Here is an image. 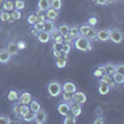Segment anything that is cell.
Returning <instances> with one entry per match:
<instances>
[{
  "label": "cell",
  "mask_w": 124,
  "mask_h": 124,
  "mask_svg": "<svg viewBox=\"0 0 124 124\" xmlns=\"http://www.w3.org/2000/svg\"><path fill=\"white\" fill-rule=\"evenodd\" d=\"M73 45H75L76 50L82 51V52H89V51L92 50V44L86 36H81V35L77 36L73 40Z\"/></svg>",
  "instance_id": "6da1fadb"
},
{
  "label": "cell",
  "mask_w": 124,
  "mask_h": 124,
  "mask_svg": "<svg viewBox=\"0 0 124 124\" xmlns=\"http://www.w3.org/2000/svg\"><path fill=\"white\" fill-rule=\"evenodd\" d=\"M62 92V85L57 81H51L47 85V93L51 97H58Z\"/></svg>",
  "instance_id": "7a4b0ae2"
},
{
  "label": "cell",
  "mask_w": 124,
  "mask_h": 124,
  "mask_svg": "<svg viewBox=\"0 0 124 124\" xmlns=\"http://www.w3.org/2000/svg\"><path fill=\"white\" fill-rule=\"evenodd\" d=\"M109 40H112L114 44H120L123 41V32L119 29H112L109 30Z\"/></svg>",
  "instance_id": "3957f363"
},
{
  "label": "cell",
  "mask_w": 124,
  "mask_h": 124,
  "mask_svg": "<svg viewBox=\"0 0 124 124\" xmlns=\"http://www.w3.org/2000/svg\"><path fill=\"white\" fill-rule=\"evenodd\" d=\"M34 99L32 94H31L30 92H23L21 94H19V99H17V103H20V104H26L29 106L30 102Z\"/></svg>",
  "instance_id": "277c9868"
},
{
  "label": "cell",
  "mask_w": 124,
  "mask_h": 124,
  "mask_svg": "<svg viewBox=\"0 0 124 124\" xmlns=\"http://www.w3.org/2000/svg\"><path fill=\"white\" fill-rule=\"evenodd\" d=\"M46 120H47V113H46L42 108L35 113V119H34L35 123H37V124H44V123H46Z\"/></svg>",
  "instance_id": "5b68a950"
},
{
  "label": "cell",
  "mask_w": 124,
  "mask_h": 124,
  "mask_svg": "<svg viewBox=\"0 0 124 124\" xmlns=\"http://www.w3.org/2000/svg\"><path fill=\"white\" fill-rule=\"evenodd\" d=\"M87 101V96L83 92H75L73 93V97H72V102H75V103H78V104H85Z\"/></svg>",
  "instance_id": "8992f818"
},
{
  "label": "cell",
  "mask_w": 124,
  "mask_h": 124,
  "mask_svg": "<svg viewBox=\"0 0 124 124\" xmlns=\"http://www.w3.org/2000/svg\"><path fill=\"white\" fill-rule=\"evenodd\" d=\"M97 40L106 42L109 40V30L108 29H103V30H97Z\"/></svg>",
  "instance_id": "52a82bcc"
},
{
  "label": "cell",
  "mask_w": 124,
  "mask_h": 124,
  "mask_svg": "<svg viewBox=\"0 0 124 124\" xmlns=\"http://www.w3.org/2000/svg\"><path fill=\"white\" fill-rule=\"evenodd\" d=\"M99 82H102V83H106V85H108L109 86V88H114L117 85H116V82L113 81V77L112 76H109V75H107V73H104L101 78H99Z\"/></svg>",
  "instance_id": "ba28073f"
},
{
  "label": "cell",
  "mask_w": 124,
  "mask_h": 124,
  "mask_svg": "<svg viewBox=\"0 0 124 124\" xmlns=\"http://www.w3.org/2000/svg\"><path fill=\"white\" fill-rule=\"evenodd\" d=\"M70 110L73 113V116L77 118L81 113H82V107H81V104H78V103L71 102V103H70Z\"/></svg>",
  "instance_id": "9c48e42d"
},
{
  "label": "cell",
  "mask_w": 124,
  "mask_h": 124,
  "mask_svg": "<svg viewBox=\"0 0 124 124\" xmlns=\"http://www.w3.org/2000/svg\"><path fill=\"white\" fill-rule=\"evenodd\" d=\"M57 110H58V113L61 116H65L66 113L70 110V103H67V102H60L58 104H57Z\"/></svg>",
  "instance_id": "30bf717a"
},
{
  "label": "cell",
  "mask_w": 124,
  "mask_h": 124,
  "mask_svg": "<svg viewBox=\"0 0 124 124\" xmlns=\"http://www.w3.org/2000/svg\"><path fill=\"white\" fill-rule=\"evenodd\" d=\"M55 29H56V26H55L54 21H51V20H47V19L44 21V25H42V31L51 34V32H52V31H54Z\"/></svg>",
  "instance_id": "8fae6325"
},
{
  "label": "cell",
  "mask_w": 124,
  "mask_h": 124,
  "mask_svg": "<svg viewBox=\"0 0 124 124\" xmlns=\"http://www.w3.org/2000/svg\"><path fill=\"white\" fill-rule=\"evenodd\" d=\"M57 17H58V10H55L52 8H48L46 10V19L47 20L55 21V20H57Z\"/></svg>",
  "instance_id": "7c38bea8"
},
{
  "label": "cell",
  "mask_w": 124,
  "mask_h": 124,
  "mask_svg": "<svg viewBox=\"0 0 124 124\" xmlns=\"http://www.w3.org/2000/svg\"><path fill=\"white\" fill-rule=\"evenodd\" d=\"M77 91V87L73 82H65L63 85H62V92H71V93H75Z\"/></svg>",
  "instance_id": "4fadbf2b"
},
{
  "label": "cell",
  "mask_w": 124,
  "mask_h": 124,
  "mask_svg": "<svg viewBox=\"0 0 124 124\" xmlns=\"http://www.w3.org/2000/svg\"><path fill=\"white\" fill-rule=\"evenodd\" d=\"M10 60H11V55H10L6 48L5 50H0V63H9Z\"/></svg>",
  "instance_id": "5bb4252c"
},
{
  "label": "cell",
  "mask_w": 124,
  "mask_h": 124,
  "mask_svg": "<svg viewBox=\"0 0 124 124\" xmlns=\"http://www.w3.org/2000/svg\"><path fill=\"white\" fill-rule=\"evenodd\" d=\"M37 40L40 41L41 44H46L48 42V41L51 40V35L48 32H45V31H39V34H37Z\"/></svg>",
  "instance_id": "9a60e30c"
},
{
  "label": "cell",
  "mask_w": 124,
  "mask_h": 124,
  "mask_svg": "<svg viewBox=\"0 0 124 124\" xmlns=\"http://www.w3.org/2000/svg\"><path fill=\"white\" fill-rule=\"evenodd\" d=\"M63 117H65V119H63V123L65 124H75L77 122V118L73 116V113H72L71 110H68Z\"/></svg>",
  "instance_id": "2e32d148"
},
{
  "label": "cell",
  "mask_w": 124,
  "mask_h": 124,
  "mask_svg": "<svg viewBox=\"0 0 124 124\" xmlns=\"http://www.w3.org/2000/svg\"><path fill=\"white\" fill-rule=\"evenodd\" d=\"M6 98H8L9 102H11V103L17 102V99H19V92H17L16 89H10V91L8 92Z\"/></svg>",
  "instance_id": "e0dca14e"
},
{
  "label": "cell",
  "mask_w": 124,
  "mask_h": 124,
  "mask_svg": "<svg viewBox=\"0 0 124 124\" xmlns=\"http://www.w3.org/2000/svg\"><path fill=\"white\" fill-rule=\"evenodd\" d=\"M6 51L11 55V56H15V55H17L19 54V48H17V46H16V42H9V45H8V47H6Z\"/></svg>",
  "instance_id": "ac0fdd59"
},
{
  "label": "cell",
  "mask_w": 124,
  "mask_h": 124,
  "mask_svg": "<svg viewBox=\"0 0 124 124\" xmlns=\"http://www.w3.org/2000/svg\"><path fill=\"white\" fill-rule=\"evenodd\" d=\"M86 37H87L89 41H98V40H97V29H96L94 26L91 27L89 31L87 32V35H86Z\"/></svg>",
  "instance_id": "d6986e66"
},
{
  "label": "cell",
  "mask_w": 124,
  "mask_h": 124,
  "mask_svg": "<svg viewBox=\"0 0 124 124\" xmlns=\"http://www.w3.org/2000/svg\"><path fill=\"white\" fill-rule=\"evenodd\" d=\"M104 72H106L107 75H109V76H113V75L116 73V65L112 63V62L106 63L104 65Z\"/></svg>",
  "instance_id": "ffe728a7"
},
{
  "label": "cell",
  "mask_w": 124,
  "mask_h": 124,
  "mask_svg": "<svg viewBox=\"0 0 124 124\" xmlns=\"http://www.w3.org/2000/svg\"><path fill=\"white\" fill-rule=\"evenodd\" d=\"M109 91H110V88H109V86H108V85H106V83H102V82H99V83H98V92L101 93L102 96H106V94H108Z\"/></svg>",
  "instance_id": "44dd1931"
},
{
  "label": "cell",
  "mask_w": 124,
  "mask_h": 124,
  "mask_svg": "<svg viewBox=\"0 0 124 124\" xmlns=\"http://www.w3.org/2000/svg\"><path fill=\"white\" fill-rule=\"evenodd\" d=\"M29 108H30V110H32L34 113H36L37 110L41 109V103L37 99H32L30 102V104H29Z\"/></svg>",
  "instance_id": "7402d4cb"
},
{
  "label": "cell",
  "mask_w": 124,
  "mask_h": 124,
  "mask_svg": "<svg viewBox=\"0 0 124 124\" xmlns=\"http://www.w3.org/2000/svg\"><path fill=\"white\" fill-rule=\"evenodd\" d=\"M68 34L73 39H76L77 36H79V25H72V26H70Z\"/></svg>",
  "instance_id": "603a6c76"
},
{
  "label": "cell",
  "mask_w": 124,
  "mask_h": 124,
  "mask_svg": "<svg viewBox=\"0 0 124 124\" xmlns=\"http://www.w3.org/2000/svg\"><path fill=\"white\" fill-rule=\"evenodd\" d=\"M112 77H113V81L116 82V85L120 86V85L124 83V73H118V72H116Z\"/></svg>",
  "instance_id": "cb8c5ba5"
},
{
  "label": "cell",
  "mask_w": 124,
  "mask_h": 124,
  "mask_svg": "<svg viewBox=\"0 0 124 124\" xmlns=\"http://www.w3.org/2000/svg\"><path fill=\"white\" fill-rule=\"evenodd\" d=\"M57 31H58V34L62 35V36H65L66 34H68V30H70V25L67 24H61L58 27H56Z\"/></svg>",
  "instance_id": "d4e9b609"
},
{
  "label": "cell",
  "mask_w": 124,
  "mask_h": 124,
  "mask_svg": "<svg viewBox=\"0 0 124 124\" xmlns=\"http://www.w3.org/2000/svg\"><path fill=\"white\" fill-rule=\"evenodd\" d=\"M106 72H104V65H102V66H98L94 71H93V76H94L96 78H101L103 75H104Z\"/></svg>",
  "instance_id": "484cf974"
},
{
  "label": "cell",
  "mask_w": 124,
  "mask_h": 124,
  "mask_svg": "<svg viewBox=\"0 0 124 124\" xmlns=\"http://www.w3.org/2000/svg\"><path fill=\"white\" fill-rule=\"evenodd\" d=\"M3 8L5 11H13V10L15 9L14 8V1L13 0H5V1L3 3Z\"/></svg>",
  "instance_id": "4316f807"
},
{
  "label": "cell",
  "mask_w": 124,
  "mask_h": 124,
  "mask_svg": "<svg viewBox=\"0 0 124 124\" xmlns=\"http://www.w3.org/2000/svg\"><path fill=\"white\" fill-rule=\"evenodd\" d=\"M34 119H35V113L32 112V110H29L26 114L21 118V120L23 122H27V123H30V122H34Z\"/></svg>",
  "instance_id": "83f0119b"
},
{
  "label": "cell",
  "mask_w": 124,
  "mask_h": 124,
  "mask_svg": "<svg viewBox=\"0 0 124 124\" xmlns=\"http://www.w3.org/2000/svg\"><path fill=\"white\" fill-rule=\"evenodd\" d=\"M50 8V0H37V9L47 10Z\"/></svg>",
  "instance_id": "f1b7e54d"
},
{
  "label": "cell",
  "mask_w": 124,
  "mask_h": 124,
  "mask_svg": "<svg viewBox=\"0 0 124 124\" xmlns=\"http://www.w3.org/2000/svg\"><path fill=\"white\" fill-rule=\"evenodd\" d=\"M50 8L60 11V9L62 8V0H50Z\"/></svg>",
  "instance_id": "f546056e"
},
{
  "label": "cell",
  "mask_w": 124,
  "mask_h": 124,
  "mask_svg": "<svg viewBox=\"0 0 124 124\" xmlns=\"http://www.w3.org/2000/svg\"><path fill=\"white\" fill-rule=\"evenodd\" d=\"M91 27H92V26H89L88 24H82V25H79V35H81V36H86Z\"/></svg>",
  "instance_id": "4dcf8cb0"
},
{
  "label": "cell",
  "mask_w": 124,
  "mask_h": 124,
  "mask_svg": "<svg viewBox=\"0 0 124 124\" xmlns=\"http://www.w3.org/2000/svg\"><path fill=\"white\" fill-rule=\"evenodd\" d=\"M0 20H1V21H9V23H13V20H11V17H10L9 11H5V10L0 11Z\"/></svg>",
  "instance_id": "1f68e13d"
},
{
  "label": "cell",
  "mask_w": 124,
  "mask_h": 124,
  "mask_svg": "<svg viewBox=\"0 0 124 124\" xmlns=\"http://www.w3.org/2000/svg\"><path fill=\"white\" fill-rule=\"evenodd\" d=\"M61 94H62V99H63V102H67V103L72 102L73 93H71V92H61Z\"/></svg>",
  "instance_id": "d6a6232c"
},
{
  "label": "cell",
  "mask_w": 124,
  "mask_h": 124,
  "mask_svg": "<svg viewBox=\"0 0 124 124\" xmlns=\"http://www.w3.org/2000/svg\"><path fill=\"white\" fill-rule=\"evenodd\" d=\"M14 8L16 10H20V11H21L23 9H25V1L24 0H15L14 1Z\"/></svg>",
  "instance_id": "836d02e7"
},
{
  "label": "cell",
  "mask_w": 124,
  "mask_h": 124,
  "mask_svg": "<svg viewBox=\"0 0 124 124\" xmlns=\"http://www.w3.org/2000/svg\"><path fill=\"white\" fill-rule=\"evenodd\" d=\"M29 110H30L29 106H26V104H21V106H20V112H19V118H23Z\"/></svg>",
  "instance_id": "e575fe53"
},
{
  "label": "cell",
  "mask_w": 124,
  "mask_h": 124,
  "mask_svg": "<svg viewBox=\"0 0 124 124\" xmlns=\"http://www.w3.org/2000/svg\"><path fill=\"white\" fill-rule=\"evenodd\" d=\"M54 54V57L55 58H63V60H67V54H65L63 51H52Z\"/></svg>",
  "instance_id": "d590c367"
},
{
  "label": "cell",
  "mask_w": 124,
  "mask_h": 124,
  "mask_svg": "<svg viewBox=\"0 0 124 124\" xmlns=\"http://www.w3.org/2000/svg\"><path fill=\"white\" fill-rule=\"evenodd\" d=\"M20 103H17V102H14V104L11 106V112L14 113V116L15 117H19V112H20Z\"/></svg>",
  "instance_id": "8d00e7d4"
},
{
  "label": "cell",
  "mask_w": 124,
  "mask_h": 124,
  "mask_svg": "<svg viewBox=\"0 0 124 124\" xmlns=\"http://www.w3.org/2000/svg\"><path fill=\"white\" fill-rule=\"evenodd\" d=\"M10 17H11L13 21H14V20H19L20 17H21V13H20V10L14 9L13 11H11V14H10Z\"/></svg>",
  "instance_id": "74e56055"
},
{
  "label": "cell",
  "mask_w": 124,
  "mask_h": 124,
  "mask_svg": "<svg viewBox=\"0 0 124 124\" xmlns=\"http://www.w3.org/2000/svg\"><path fill=\"white\" fill-rule=\"evenodd\" d=\"M56 66L58 68H65L67 66V60L63 58H56Z\"/></svg>",
  "instance_id": "f35d334b"
},
{
  "label": "cell",
  "mask_w": 124,
  "mask_h": 124,
  "mask_svg": "<svg viewBox=\"0 0 124 124\" xmlns=\"http://www.w3.org/2000/svg\"><path fill=\"white\" fill-rule=\"evenodd\" d=\"M72 50V44H70V42H63L62 44V51H63L65 54H70V51Z\"/></svg>",
  "instance_id": "ab89813d"
},
{
  "label": "cell",
  "mask_w": 124,
  "mask_h": 124,
  "mask_svg": "<svg viewBox=\"0 0 124 124\" xmlns=\"http://www.w3.org/2000/svg\"><path fill=\"white\" fill-rule=\"evenodd\" d=\"M89 26H96L97 24H98V19H97V16H91L89 19H88V23H87Z\"/></svg>",
  "instance_id": "60d3db41"
},
{
  "label": "cell",
  "mask_w": 124,
  "mask_h": 124,
  "mask_svg": "<svg viewBox=\"0 0 124 124\" xmlns=\"http://www.w3.org/2000/svg\"><path fill=\"white\" fill-rule=\"evenodd\" d=\"M27 23H29L30 25H34V24L36 23V14H30V15L27 16Z\"/></svg>",
  "instance_id": "b9f144b4"
},
{
  "label": "cell",
  "mask_w": 124,
  "mask_h": 124,
  "mask_svg": "<svg viewBox=\"0 0 124 124\" xmlns=\"http://www.w3.org/2000/svg\"><path fill=\"white\" fill-rule=\"evenodd\" d=\"M8 123H10V118L8 116L0 114V124H8Z\"/></svg>",
  "instance_id": "7bdbcfd3"
},
{
  "label": "cell",
  "mask_w": 124,
  "mask_h": 124,
  "mask_svg": "<svg viewBox=\"0 0 124 124\" xmlns=\"http://www.w3.org/2000/svg\"><path fill=\"white\" fill-rule=\"evenodd\" d=\"M73 37H72L70 34H66L65 36H63V42H70V44H72V42H73Z\"/></svg>",
  "instance_id": "ee69618b"
},
{
  "label": "cell",
  "mask_w": 124,
  "mask_h": 124,
  "mask_svg": "<svg viewBox=\"0 0 124 124\" xmlns=\"http://www.w3.org/2000/svg\"><path fill=\"white\" fill-rule=\"evenodd\" d=\"M116 72H118V73H124V65L123 63L116 65Z\"/></svg>",
  "instance_id": "f6af8a7d"
},
{
  "label": "cell",
  "mask_w": 124,
  "mask_h": 124,
  "mask_svg": "<svg viewBox=\"0 0 124 124\" xmlns=\"http://www.w3.org/2000/svg\"><path fill=\"white\" fill-rule=\"evenodd\" d=\"M16 46H17V48H19V50H24V48L26 47V44H25V41L19 40L17 42H16Z\"/></svg>",
  "instance_id": "bcb514c9"
},
{
  "label": "cell",
  "mask_w": 124,
  "mask_h": 124,
  "mask_svg": "<svg viewBox=\"0 0 124 124\" xmlns=\"http://www.w3.org/2000/svg\"><path fill=\"white\" fill-rule=\"evenodd\" d=\"M37 16H44L46 17V10H42V9H37V11L35 13Z\"/></svg>",
  "instance_id": "7dc6e473"
},
{
  "label": "cell",
  "mask_w": 124,
  "mask_h": 124,
  "mask_svg": "<svg viewBox=\"0 0 124 124\" xmlns=\"http://www.w3.org/2000/svg\"><path fill=\"white\" fill-rule=\"evenodd\" d=\"M42 23H35L32 26H34V29L35 30H37V31H42Z\"/></svg>",
  "instance_id": "c3c4849f"
},
{
  "label": "cell",
  "mask_w": 124,
  "mask_h": 124,
  "mask_svg": "<svg viewBox=\"0 0 124 124\" xmlns=\"http://www.w3.org/2000/svg\"><path fill=\"white\" fill-rule=\"evenodd\" d=\"M52 51H62V44H54Z\"/></svg>",
  "instance_id": "681fc988"
},
{
  "label": "cell",
  "mask_w": 124,
  "mask_h": 124,
  "mask_svg": "<svg viewBox=\"0 0 124 124\" xmlns=\"http://www.w3.org/2000/svg\"><path fill=\"white\" fill-rule=\"evenodd\" d=\"M93 123H96V124H98V123H104V117H103V116H99L98 118H96L94 120H93Z\"/></svg>",
  "instance_id": "f907efd6"
},
{
  "label": "cell",
  "mask_w": 124,
  "mask_h": 124,
  "mask_svg": "<svg viewBox=\"0 0 124 124\" xmlns=\"http://www.w3.org/2000/svg\"><path fill=\"white\" fill-rule=\"evenodd\" d=\"M37 34H39V31H37V30H35L34 27H31V29H30V35H32V36H37Z\"/></svg>",
  "instance_id": "816d5d0a"
},
{
  "label": "cell",
  "mask_w": 124,
  "mask_h": 124,
  "mask_svg": "<svg viewBox=\"0 0 124 124\" xmlns=\"http://www.w3.org/2000/svg\"><path fill=\"white\" fill-rule=\"evenodd\" d=\"M94 1H96L98 5H106V4H107V0H94Z\"/></svg>",
  "instance_id": "f5cc1de1"
},
{
  "label": "cell",
  "mask_w": 124,
  "mask_h": 124,
  "mask_svg": "<svg viewBox=\"0 0 124 124\" xmlns=\"http://www.w3.org/2000/svg\"><path fill=\"white\" fill-rule=\"evenodd\" d=\"M114 1H118V0H107V4H110V3H114Z\"/></svg>",
  "instance_id": "db71d44e"
},
{
  "label": "cell",
  "mask_w": 124,
  "mask_h": 124,
  "mask_svg": "<svg viewBox=\"0 0 124 124\" xmlns=\"http://www.w3.org/2000/svg\"><path fill=\"white\" fill-rule=\"evenodd\" d=\"M4 1H5V0H0V4H3Z\"/></svg>",
  "instance_id": "11a10c76"
},
{
  "label": "cell",
  "mask_w": 124,
  "mask_h": 124,
  "mask_svg": "<svg viewBox=\"0 0 124 124\" xmlns=\"http://www.w3.org/2000/svg\"><path fill=\"white\" fill-rule=\"evenodd\" d=\"M92 1H94V0H92Z\"/></svg>",
  "instance_id": "9f6ffc18"
}]
</instances>
